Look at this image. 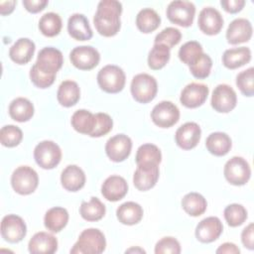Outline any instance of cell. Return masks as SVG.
Instances as JSON below:
<instances>
[{
  "mask_svg": "<svg viewBox=\"0 0 254 254\" xmlns=\"http://www.w3.org/2000/svg\"><path fill=\"white\" fill-rule=\"evenodd\" d=\"M142 206L134 201H126L118 206L116 216L119 222L125 225H134L141 221L143 217Z\"/></svg>",
  "mask_w": 254,
  "mask_h": 254,
  "instance_id": "26",
  "label": "cell"
},
{
  "mask_svg": "<svg viewBox=\"0 0 254 254\" xmlns=\"http://www.w3.org/2000/svg\"><path fill=\"white\" fill-rule=\"evenodd\" d=\"M220 5L226 12L230 14H235L242 10V8L245 5V1L244 0H221Z\"/></svg>",
  "mask_w": 254,
  "mask_h": 254,
  "instance_id": "48",
  "label": "cell"
},
{
  "mask_svg": "<svg viewBox=\"0 0 254 254\" xmlns=\"http://www.w3.org/2000/svg\"><path fill=\"white\" fill-rule=\"evenodd\" d=\"M17 4V1H1L0 2V14L5 16L8 14H11L14 11V8Z\"/></svg>",
  "mask_w": 254,
  "mask_h": 254,
  "instance_id": "52",
  "label": "cell"
},
{
  "mask_svg": "<svg viewBox=\"0 0 254 254\" xmlns=\"http://www.w3.org/2000/svg\"><path fill=\"white\" fill-rule=\"evenodd\" d=\"M211 66H212L211 58L208 55L203 53L191 65H190V71L194 77L198 79H203L209 75Z\"/></svg>",
  "mask_w": 254,
  "mask_h": 254,
  "instance_id": "43",
  "label": "cell"
},
{
  "mask_svg": "<svg viewBox=\"0 0 254 254\" xmlns=\"http://www.w3.org/2000/svg\"><path fill=\"white\" fill-rule=\"evenodd\" d=\"M106 212L105 205L99 198L92 196L89 201H82L79 207V213L81 217L87 221L100 220Z\"/></svg>",
  "mask_w": 254,
  "mask_h": 254,
  "instance_id": "35",
  "label": "cell"
},
{
  "mask_svg": "<svg viewBox=\"0 0 254 254\" xmlns=\"http://www.w3.org/2000/svg\"><path fill=\"white\" fill-rule=\"evenodd\" d=\"M182 33L174 27H167L155 37V44H163L169 49L178 45L181 42Z\"/></svg>",
  "mask_w": 254,
  "mask_h": 254,
  "instance_id": "44",
  "label": "cell"
},
{
  "mask_svg": "<svg viewBox=\"0 0 254 254\" xmlns=\"http://www.w3.org/2000/svg\"><path fill=\"white\" fill-rule=\"evenodd\" d=\"M198 28L206 35H217L223 27V18L218 10L212 7H204L198 14Z\"/></svg>",
  "mask_w": 254,
  "mask_h": 254,
  "instance_id": "17",
  "label": "cell"
},
{
  "mask_svg": "<svg viewBox=\"0 0 254 254\" xmlns=\"http://www.w3.org/2000/svg\"><path fill=\"white\" fill-rule=\"evenodd\" d=\"M171 49L163 44H154L148 56V65L154 70L163 68L171 58Z\"/></svg>",
  "mask_w": 254,
  "mask_h": 254,
  "instance_id": "37",
  "label": "cell"
},
{
  "mask_svg": "<svg viewBox=\"0 0 254 254\" xmlns=\"http://www.w3.org/2000/svg\"><path fill=\"white\" fill-rule=\"evenodd\" d=\"M130 89L133 98L137 102L148 103L157 95V80L148 73H139L132 78Z\"/></svg>",
  "mask_w": 254,
  "mask_h": 254,
  "instance_id": "4",
  "label": "cell"
},
{
  "mask_svg": "<svg viewBox=\"0 0 254 254\" xmlns=\"http://www.w3.org/2000/svg\"><path fill=\"white\" fill-rule=\"evenodd\" d=\"M237 103V95L234 89L225 83L218 84L212 91L211 106L220 113H228L233 110Z\"/></svg>",
  "mask_w": 254,
  "mask_h": 254,
  "instance_id": "11",
  "label": "cell"
},
{
  "mask_svg": "<svg viewBox=\"0 0 254 254\" xmlns=\"http://www.w3.org/2000/svg\"><path fill=\"white\" fill-rule=\"evenodd\" d=\"M48 0H23V5L30 13H39L48 5Z\"/></svg>",
  "mask_w": 254,
  "mask_h": 254,
  "instance_id": "50",
  "label": "cell"
},
{
  "mask_svg": "<svg viewBox=\"0 0 254 254\" xmlns=\"http://www.w3.org/2000/svg\"><path fill=\"white\" fill-rule=\"evenodd\" d=\"M159 173V165H137V169L133 175V184L135 188L142 191L154 188L158 182Z\"/></svg>",
  "mask_w": 254,
  "mask_h": 254,
  "instance_id": "15",
  "label": "cell"
},
{
  "mask_svg": "<svg viewBox=\"0 0 254 254\" xmlns=\"http://www.w3.org/2000/svg\"><path fill=\"white\" fill-rule=\"evenodd\" d=\"M202 54V47L196 41L187 42L179 50L180 60L189 66L191 65Z\"/></svg>",
  "mask_w": 254,
  "mask_h": 254,
  "instance_id": "39",
  "label": "cell"
},
{
  "mask_svg": "<svg viewBox=\"0 0 254 254\" xmlns=\"http://www.w3.org/2000/svg\"><path fill=\"white\" fill-rule=\"evenodd\" d=\"M22 139L23 132L18 126L5 125L0 130V142L5 147H16L21 143Z\"/></svg>",
  "mask_w": 254,
  "mask_h": 254,
  "instance_id": "41",
  "label": "cell"
},
{
  "mask_svg": "<svg viewBox=\"0 0 254 254\" xmlns=\"http://www.w3.org/2000/svg\"><path fill=\"white\" fill-rule=\"evenodd\" d=\"M201 130L197 123L187 122L176 131L175 139L177 145L184 150L193 149L200 140Z\"/></svg>",
  "mask_w": 254,
  "mask_h": 254,
  "instance_id": "19",
  "label": "cell"
},
{
  "mask_svg": "<svg viewBox=\"0 0 254 254\" xmlns=\"http://www.w3.org/2000/svg\"><path fill=\"white\" fill-rule=\"evenodd\" d=\"M224 177L233 186H243L251 177V169L248 162L242 157H232L228 160L223 170Z\"/></svg>",
  "mask_w": 254,
  "mask_h": 254,
  "instance_id": "7",
  "label": "cell"
},
{
  "mask_svg": "<svg viewBox=\"0 0 254 254\" xmlns=\"http://www.w3.org/2000/svg\"><path fill=\"white\" fill-rule=\"evenodd\" d=\"M69 60L76 68L90 70L98 64L100 55L98 51L91 46H79L75 47L70 52Z\"/></svg>",
  "mask_w": 254,
  "mask_h": 254,
  "instance_id": "12",
  "label": "cell"
},
{
  "mask_svg": "<svg viewBox=\"0 0 254 254\" xmlns=\"http://www.w3.org/2000/svg\"><path fill=\"white\" fill-rule=\"evenodd\" d=\"M236 85L245 96L254 95V68L249 67L236 76Z\"/></svg>",
  "mask_w": 254,
  "mask_h": 254,
  "instance_id": "42",
  "label": "cell"
},
{
  "mask_svg": "<svg viewBox=\"0 0 254 254\" xmlns=\"http://www.w3.org/2000/svg\"><path fill=\"white\" fill-rule=\"evenodd\" d=\"M217 254H239L240 249L231 242H225L216 249Z\"/></svg>",
  "mask_w": 254,
  "mask_h": 254,
  "instance_id": "51",
  "label": "cell"
},
{
  "mask_svg": "<svg viewBox=\"0 0 254 254\" xmlns=\"http://www.w3.org/2000/svg\"><path fill=\"white\" fill-rule=\"evenodd\" d=\"M160 24L161 18L154 9L144 8L137 14L136 26L142 33H152L159 28Z\"/></svg>",
  "mask_w": 254,
  "mask_h": 254,
  "instance_id": "33",
  "label": "cell"
},
{
  "mask_svg": "<svg viewBox=\"0 0 254 254\" xmlns=\"http://www.w3.org/2000/svg\"><path fill=\"white\" fill-rule=\"evenodd\" d=\"M253 223H249L243 230L241 233V241L243 243V245L248 248L249 250H253L254 249V238H253Z\"/></svg>",
  "mask_w": 254,
  "mask_h": 254,
  "instance_id": "49",
  "label": "cell"
},
{
  "mask_svg": "<svg viewBox=\"0 0 254 254\" xmlns=\"http://www.w3.org/2000/svg\"><path fill=\"white\" fill-rule=\"evenodd\" d=\"M9 115L18 122L29 121L34 115V105L27 98H15L9 105Z\"/></svg>",
  "mask_w": 254,
  "mask_h": 254,
  "instance_id": "31",
  "label": "cell"
},
{
  "mask_svg": "<svg viewBox=\"0 0 254 254\" xmlns=\"http://www.w3.org/2000/svg\"><path fill=\"white\" fill-rule=\"evenodd\" d=\"M126 82V75L121 67L114 64L103 66L97 73L99 87L107 93L120 92Z\"/></svg>",
  "mask_w": 254,
  "mask_h": 254,
  "instance_id": "3",
  "label": "cell"
},
{
  "mask_svg": "<svg viewBox=\"0 0 254 254\" xmlns=\"http://www.w3.org/2000/svg\"><path fill=\"white\" fill-rule=\"evenodd\" d=\"M67 31L69 36L76 41H88L92 38V30L83 14L74 13L68 18Z\"/></svg>",
  "mask_w": 254,
  "mask_h": 254,
  "instance_id": "23",
  "label": "cell"
},
{
  "mask_svg": "<svg viewBox=\"0 0 254 254\" xmlns=\"http://www.w3.org/2000/svg\"><path fill=\"white\" fill-rule=\"evenodd\" d=\"M251 60V51L246 47H239L226 50L222 56V64L229 69L238 68Z\"/></svg>",
  "mask_w": 254,
  "mask_h": 254,
  "instance_id": "27",
  "label": "cell"
},
{
  "mask_svg": "<svg viewBox=\"0 0 254 254\" xmlns=\"http://www.w3.org/2000/svg\"><path fill=\"white\" fill-rule=\"evenodd\" d=\"M195 15V6L192 2L185 0L172 1L167 8L168 19L181 27L191 26Z\"/></svg>",
  "mask_w": 254,
  "mask_h": 254,
  "instance_id": "8",
  "label": "cell"
},
{
  "mask_svg": "<svg viewBox=\"0 0 254 254\" xmlns=\"http://www.w3.org/2000/svg\"><path fill=\"white\" fill-rule=\"evenodd\" d=\"M207 151L217 157L225 156L231 149L232 142L230 137L223 132H214L208 135L205 141Z\"/></svg>",
  "mask_w": 254,
  "mask_h": 254,
  "instance_id": "30",
  "label": "cell"
},
{
  "mask_svg": "<svg viewBox=\"0 0 254 254\" xmlns=\"http://www.w3.org/2000/svg\"><path fill=\"white\" fill-rule=\"evenodd\" d=\"M208 92L209 89L207 85L198 82H190L182 90L180 101L188 108H196L205 102Z\"/></svg>",
  "mask_w": 254,
  "mask_h": 254,
  "instance_id": "16",
  "label": "cell"
},
{
  "mask_svg": "<svg viewBox=\"0 0 254 254\" xmlns=\"http://www.w3.org/2000/svg\"><path fill=\"white\" fill-rule=\"evenodd\" d=\"M184 210L190 216L201 215L207 207L206 199L198 192H189L182 199Z\"/></svg>",
  "mask_w": 254,
  "mask_h": 254,
  "instance_id": "34",
  "label": "cell"
},
{
  "mask_svg": "<svg viewBox=\"0 0 254 254\" xmlns=\"http://www.w3.org/2000/svg\"><path fill=\"white\" fill-rule=\"evenodd\" d=\"M34 158L41 168L51 170L60 164L62 160V150L57 143L45 140L35 147Z\"/></svg>",
  "mask_w": 254,
  "mask_h": 254,
  "instance_id": "6",
  "label": "cell"
},
{
  "mask_svg": "<svg viewBox=\"0 0 254 254\" xmlns=\"http://www.w3.org/2000/svg\"><path fill=\"white\" fill-rule=\"evenodd\" d=\"M151 118L155 125L161 128H170L179 121L180 110L175 103L164 100L154 106Z\"/></svg>",
  "mask_w": 254,
  "mask_h": 254,
  "instance_id": "10",
  "label": "cell"
},
{
  "mask_svg": "<svg viewBox=\"0 0 254 254\" xmlns=\"http://www.w3.org/2000/svg\"><path fill=\"white\" fill-rule=\"evenodd\" d=\"M28 249L32 254H53L58 250V240L51 233L37 232L30 239Z\"/></svg>",
  "mask_w": 254,
  "mask_h": 254,
  "instance_id": "22",
  "label": "cell"
},
{
  "mask_svg": "<svg viewBox=\"0 0 254 254\" xmlns=\"http://www.w3.org/2000/svg\"><path fill=\"white\" fill-rule=\"evenodd\" d=\"M252 25L245 18L233 20L226 31V40L231 45H238L248 42L252 37Z\"/></svg>",
  "mask_w": 254,
  "mask_h": 254,
  "instance_id": "20",
  "label": "cell"
},
{
  "mask_svg": "<svg viewBox=\"0 0 254 254\" xmlns=\"http://www.w3.org/2000/svg\"><path fill=\"white\" fill-rule=\"evenodd\" d=\"M122 4L116 0H102L97 5L93 18L96 31L104 37L115 36L121 27Z\"/></svg>",
  "mask_w": 254,
  "mask_h": 254,
  "instance_id": "1",
  "label": "cell"
},
{
  "mask_svg": "<svg viewBox=\"0 0 254 254\" xmlns=\"http://www.w3.org/2000/svg\"><path fill=\"white\" fill-rule=\"evenodd\" d=\"M128 192V184L126 180L120 176L108 177L101 186V193L104 198L109 201H118L122 199Z\"/></svg>",
  "mask_w": 254,
  "mask_h": 254,
  "instance_id": "21",
  "label": "cell"
},
{
  "mask_svg": "<svg viewBox=\"0 0 254 254\" xmlns=\"http://www.w3.org/2000/svg\"><path fill=\"white\" fill-rule=\"evenodd\" d=\"M223 225L216 216L202 219L195 227V237L199 242L210 243L215 241L222 233Z\"/></svg>",
  "mask_w": 254,
  "mask_h": 254,
  "instance_id": "18",
  "label": "cell"
},
{
  "mask_svg": "<svg viewBox=\"0 0 254 254\" xmlns=\"http://www.w3.org/2000/svg\"><path fill=\"white\" fill-rule=\"evenodd\" d=\"M30 78L31 81L39 88H48L50 87L55 79L56 76H51V75H47L43 72H41L34 64L30 69Z\"/></svg>",
  "mask_w": 254,
  "mask_h": 254,
  "instance_id": "47",
  "label": "cell"
},
{
  "mask_svg": "<svg viewBox=\"0 0 254 254\" xmlns=\"http://www.w3.org/2000/svg\"><path fill=\"white\" fill-rule=\"evenodd\" d=\"M61 183L68 191H77L84 187L85 174L76 165L66 166L61 175Z\"/></svg>",
  "mask_w": 254,
  "mask_h": 254,
  "instance_id": "24",
  "label": "cell"
},
{
  "mask_svg": "<svg viewBox=\"0 0 254 254\" xmlns=\"http://www.w3.org/2000/svg\"><path fill=\"white\" fill-rule=\"evenodd\" d=\"M35 50L36 46L32 40L28 38H20L10 48L9 57L14 63L25 64L32 60Z\"/></svg>",
  "mask_w": 254,
  "mask_h": 254,
  "instance_id": "25",
  "label": "cell"
},
{
  "mask_svg": "<svg viewBox=\"0 0 254 254\" xmlns=\"http://www.w3.org/2000/svg\"><path fill=\"white\" fill-rule=\"evenodd\" d=\"M96 118L95 114H92L90 111L85 109L76 110L71 116V126L75 131L81 134L89 135L92 133L95 126Z\"/></svg>",
  "mask_w": 254,
  "mask_h": 254,
  "instance_id": "32",
  "label": "cell"
},
{
  "mask_svg": "<svg viewBox=\"0 0 254 254\" xmlns=\"http://www.w3.org/2000/svg\"><path fill=\"white\" fill-rule=\"evenodd\" d=\"M64 64V57L60 50L53 47L42 49L34 65L43 73L51 76H56Z\"/></svg>",
  "mask_w": 254,
  "mask_h": 254,
  "instance_id": "9",
  "label": "cell"
},
{
  "mask_svg": "<svg viewBox=\"0 0 254 254\" xmlns=\"http://www.w3.org/2000/svg\"><path fill=\"white\" fill-rule=\"evenodd\" d=\"M95 118H96L95 126L92 133L90 134V137H101L111 131L113 127V121H112V118L107 113H103V112L96 113Z\"/></svg>",
  "mask_w": 254,
  "mask_h": 254,
  "instance_id": "45",
  "label": "cell"
},
{
  "mask_svg": "<svg viewBox=\"0 0 254 254\" xmlns=\"http://www.w3.org/2000/svg\"><path fill=\"white\" fill-rule=\"evenodd\" d=\"M63 22L59 14L49 12L44 14L39 21V30L46 37H55L60 34Z\"/></svg>",
  "mask_w": 254,
  "mask_h": 254,
  "instance_id": "36",
  "label": "cell"
},
{
  "mask_svg": "<svg viewBox=\"0 0 254 254\" xmlns=\"http://www.w3.org/2000/svg\"><path fill=\"white\" fill-rule=\"evenodd\" d=\"M58 101L64 107H71L77 103L80 98V89L78 84L73 80L63 81L57 93Z\"/></svg>",
  "mask_w": 254,
  "mask_h": 254,
  "instance_id": "29",
  "label": "cell"
},
{
  "mask_svg": "<svg viewBox=\"0 0 254 254\" xmlns=\"http://www.w3.org/2000/svg\"><path fill=\"white\" fill-rule=\"evenodd\" d=\"M156 254H180L181 245L180 242L171 236L163 237L160 239L155 246Z\"/></svg>",
  "mask_w": 254,
  "mask_h": 254,
  "instance_id": "46",
  "label": "cell"
},
{
  "mask_svg": "<svg viewBox=\"0 0 254 254\" xmlns=\"http://www.w3.org/2000/svg\"><path fill=\"white\" fill-rule=\"evenodd\" d=\"M39 184L37 172L29 166L18 167L11 176V185L13 190L23 195L34 192Z\"/></svg>",
  "mask_w": 254,
  "mask_h": 254,
  "instance_id": "5",
  "label": "cell"
},
{
  "mask_svg": "<svg viewBox=\"0 0 254 254\" xmlns=\"http://www.w3.org/2000/svg\"><path fill=\"white\" fill-rule=\"evenodd\" d=\"M68 221V212L65 208L55 206L50 208L44 217L45 227L51 232L58 233L63 230Z\"/></svg>",
  "mask_w": 254,
  "mask_h": 254,
  "instance_id": "28",
  "label": "cell"
},
{
  "mask_svg": "<svg viewBox=\"0 0 254 254\" xmlns=\"http://www.w3.org/2000/svg\"><path fill=\"white\" fill-rule=\"evenodd\" d=\"M224 218L231 227H236L244 223L247 219V210L242 204L231 203L224 209Z\"/></svg>",
  "mask_w": 254,
  "mask_h": 254,
  "instance_id": "40",
  "label": "cell"
},
{
  "mask_svg": "<svg viewBox=\"0 0 254 254\" xmlns=\"http://www.w3.org/2000/svg\"><path fill=\"white\" fill-rule=\"evenodd\" d=\"M145 253L146 251L140 247H132V248H129L126 250V253Z\"/></svg>",
  "mask_w": 254,
  "mask_h": 254,
  "instance_id": "53",
  "label": "cell"
},
{
  "mask_svg": "<svg viewBox=\"0 0 254 254\" xmlns=\"http://www.w3.org/2000/svg\"><path fill=\"white\" fill-rule=\"evenodd\" d=\"M162 161V154L160 149L151 143L141 145L136 153V164H155L160 165Z\"/></svg>",
  "mask_w": 254,
  "mask_h": 254,
  "instance_id": "38",
  "label": "cell"
},
{
  "mask_svg": "<svg viewBox=\"0 0 254 254\" xmlns=\"http://www.w3.org/2000/svg\"><path fill=\"white\" fill-rule=\"evenodd\" d=\"M27 233V226L22 217L16 214H8L1 221V235L10 243H18Z\"/></svg>",
  "mask_w": 254,
  "mask_h": 254,
  "instance_id": "13",
  "label": "cell"
},
{
  "mask_svg": "<svg viewBox=\"0 0 254 254\" xmlns=\"http://www.w3.org/2000/svg\"><path fill=\"white\" fill-rule=\"evenodd\" d=\"M132 149V141L130 137L125 134H117L109 138L105 145V152L107 157L116 163L126 160Z\"/></svg>",
  "mask_w": 254,
  "mask_h": 254,
  "instance_id": "14",
  "label": "cell"
},
{
  "mask_svg": "<svg viewBox=\"0 0 254 254\" xmlns=\"http://www.w3.org/2000/svg\"><path fill=\"white\" fill-rule=\"evenodd\" d=\"M104 234L97 228L84 229L70 249L71 254H100L105 250Z\"/></svg>",
  "mask_w": 254,
  "mask_h": 254,
  "instance_id": "2",
  "label": "cell"
}]
</instances>
